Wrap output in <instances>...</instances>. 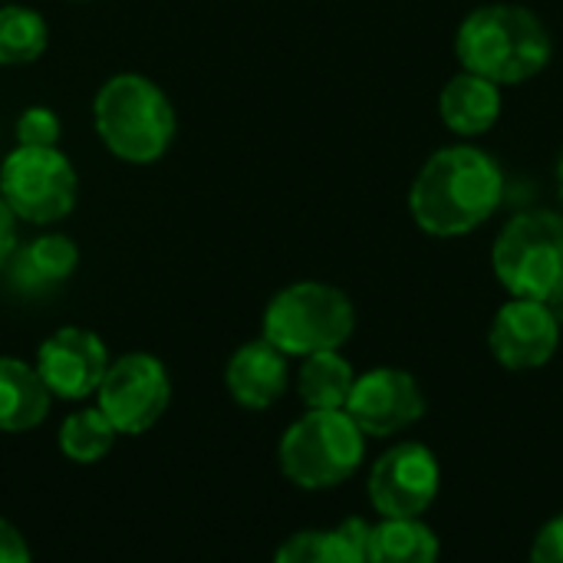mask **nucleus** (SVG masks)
Here are the masks:
<instances>
[{"label":"nucleus","mask_w":563,"mask_h":563,"mask_svg":"<svg viewBox=\"0 0 563 563\" xmlns=\"http://www.w3.org/2000/svg\"><path fill=\"white\" fill-rule=\"evenodd\" d=\"M280 472L303 492H330L350 482L366 462V432L346 409H307L277 445Z\"/></svg>","instance_id":"nucleus-5"},{"label":"nucleus","mask_w":563,"mask_h":563,"mask_svg":"<svg viewBox=\"0 0 563 563\" xmlns=\"http://www.w3.org/2000/svg\"><path fill=\"white\" fill-rule=\"evenodd\" d=\"M0 563H33L23 534L7 518H0Z\"/></svg>","instance_id":"nucleus-25"},{"label":"nucleus","mask_w":563,"mask_h":563,"mask_svg":"<svg viewBox=\"0 0 563 563\" xmlns=\"http://www.w3.org/2000/svg\"><path fill=\"white\" fill-rule=\"evenodd\" d=\"M92 129L106 152L125 165H155L178 135L168 92L145 73H115L92 96Z\"/></svg>","instance_id":"nucleus-3"},{"label":"nucleus","mask_w":563,"mask_h":563,"mask_svg":"<svg viewBox=\"0 0 563 563\" xmlns=\"http://www.w3.org/2000/svg\"><path fill=\"white\" fill-rule=\"evenodd\" d=\"M109 363L112 360L102 336L86 327H59L40 343L33 366L46 383L49 396L76 402L96 396Z\"/></svg>","instance_id":"nucleus-12"},{"label":"nucleus","mask_w":563,"mask_h":563,"mask_svg":"<svg viewBox=\"0 0 563 563\" xmlns=\"http://www.w3.org/2000/svg\"><path fill=\"white\" fill-rule=\"evenodd\" d=\"M336 531H340L353 548H360V551L366 554V544H369V534H373V521H366V518H356V515H353V518H346Z\"/></svg>","instance_id":"nucleus-26"},{"label":"nucleus","mask_w":563,"mask_h":563,"mask_svg":"<svg viewBox=\"0 0 563 563\" xmlns=\"http://www.w3.org/2000/svg\"><path fill=\"white\" fill-rule=\"evenodd\" d=\"M356 376L360 373L343 356V350L313 353L300 360L297 396L307 409H346Z\"/></svg>","instance_id":"nucleus-18"},{"label":"nucleus","mask_w":563,"mask_h":563,"mask_svg":"<svg viewBox=\"0 0 563 563\" xmlns=\"http://www.w3.org/2000/svg\"><path fill=\"white\" fill-rule=\"evenodd\" d=\"M76 267H79L76 241L59 231H46L30 241H20L3 274H7L10 290L23 297H43L63 287L76 274Z\"/></svg>","instance_id":"nucleus-14"},{"label":"nucleus","mask_w":563,"mask_h":563,"mask_svg":"<svg viewBox=\"0 0 563 563\" xmlns=\"http://www.w3.org/2000/svg\"><path fill=\"white\" fill-rule=\"evenodd\" d=\"M63 122L49 106H30L16 115V145H59Z\"/></svg>","instance_id":"nucleus-22"},{"label":"nucleus","mask_w":563,"mask_h":563,"mask_svg":"<svg viewBox=\"0 0 563 563\" xmlns=\"http://www.w3.org/2000/svg\"><path fill=\"white\" fill-rule=\"evenodd\" d=\"M528 563H563V511L544 521V528L534 534Z\"/></svg>","instance_id":"nucleus-23"},{"label":"nucleus","mask_w":563,"mask_h":563,"mask_svg":"<svg viewBox=\"0 0 563 563\" xmlns=\"http://www.w3.org/2000/svg\"><path fill=\"white\" fill-rule=\"evenodd\" d=\"M442 488V465L422 442H399L386 449L366 482L369 505L379 518H422Z\"/></svg>","instance_id":"nucleus-9"},{"label":"nucleus","mask_w":563,"mask_h":563,"mask_svg":"<svg viewBox=\"0 0 563 563\" xmlns=\"http://www.w3.org/2000/svg\"><path fill=\"white\" fill-rule=\"evenodd\" d=\"M168 402L172 379L165 363L152 353H125L112 360L96 389V406L119 435L148 432L165 416Z\"/></svg>","instance_id":"nucleus-8"},{"label":"nucleus","mask_w":563,"mask_h":563,"mask_svg":"<svg viewBox=\"0 0 563 563\" xmlns=\"http://www.w3.org/2000/svg\"><path fill=\"white\" fill-rule=\"evenodd\" d=\"M439 534L422 518H379L373 525L366 563H439Z\"/></svg>","instance_id":"nucleus-17"},{"label":"nucleus","mask_w":563,"mask_h":563,"mask_svg":"<svg viewBox=\"0 0 563 563\" xmlns=\"http://www.w3.org/2000/svg\"><path fill=\"white\" fill-rule=\"evenodd\" d=\"M563 327L544 300L508 297L488 327V350L508 373H531L548 366L561 350Z\"/></svg>","instance_id":"nucleus-11"},{"label":"nucleus","mask_w":563,"mask_h":563,"mask_svg":"<svg viewBox=\"0 0 563 563\" xmlns=\"http://www.w3.org/2000/svg\"><path fill=\"white\" fill-rule=\"evenodd\" d=\"M274 563H366V554L353 548L336 528L333 531H297L290 534Z\"/></svg>","instance_id":"nucleus-21"},{"label":"nucleus","mask_w":563,"mask_h":563,"mask_svg":"<svg viewBox=\"0 0 563 563\" xmlns=\"http://www.w3.org/2000/svg\"><path fill=\"white\" fill-rule=\"evenodd\" d=\"M356 333V307L327 280H297L277 290L261 317V336L284 356L343 350Z\"/></svg>","instance_id":"nucleus-4"},{"label":"nucleus","mask_w":563,"mask_h":563,"mask_svg":"<svg viewBox=\"0 0 563 563\" xmlns=\"http://www.w3.org/2000/svg\"><path fill=\"white\" fill-rule=\"evenodd\" d=\"M0 198L23 224L49 228L76 208V165L59 145H13L0 162Z\"/></svg>","instance_id":"nucleus-7"},{"label":"nucleus","mask_w":563,"mask_h":563,"mask_svg":"<svg viewBox=\"0 0 563 563\" xmlns=\"http://www.w3.org/2000/svg\"><path fill=\"white\" fill-rule=\"evenodd\" d=\"M49 46V23L26 3H0V66L36 63Z\"/></svg>","instance_id":"nucleus-19"},{"label":"nucleus","mask_w":563,"mask_h":563,"mask_svg":"<svg viewBox=\"0 0 563 563\" xmlns=\"http://www.w3.org/2000/svg\"><path fill=\"white\" fill-rule=\"evenodd\" d=\"M290 356H284L274 343L251 340L244 346H238L224 366V386L228 396L247 409V412H264L274 402H280V396L290 386Z\"/></svg>","instance_id":"nucleus-13"},{"label":"nucleus","mask_w":563,"mask_h":563,"mask_svg":"<svg viewBox=\"0 0 563 563\" xmlns=\"http://www.w3.org/2000/svg\"><path fill=\"white\" fill-rule=\"evenodd\" d=\"M492 271L508 297L548 300L563 287V211L531 208L505 221L492 244Z\"/></svg>","instance_id":"nucleus-6"},{"label":"nucleus","mask_w":563,"mask_h":563,"mask_svg":"<svg viewBox=\"0 0 563 563\" xmlns=\"http://www.w3.org/2000/svg\"><path fill=\"white\" fill-rule=\"evenodd\" d=\"M16 247H20V218L0 198V271L10 264V257H13Z\"/></svg>","instance_id":"nucleus-24"},{"label":"nucleus","mask_w":563,"mask_h":563,"mask_svg":"<svg viewBox=\"0 0 563 563\" xmlns=\"http://www.w3.org/2000/svg\"><path fill=\"white\" fill-rule=\"evenodd\" d=\"M554 56V40L544 20L525 3H482L455 33V59L462 69L505 86L538 79Z\"/></svg>","instance_id":"nucleus-2"},{"label":"nucleus","mask_w":563,"mask_h":563,"mask_svg":"<svg viewBox=\"0 0 563 563\" xmlns=\"http://www.w3.org/2000/svg\"><path fill=\"white\" fill-rule=\"evenodd\" d=\"M346 412L366 439H393L426 416V393L412 373L376 366L356 376Z\"/></svg>","instance_id":"nucleus-10"},{"label":"nucleus","mask_w":563,"mask_h":563,"mask_svg":"<svg viewBox=\"0 0 563 563\" xmlns=\"http://www.w3.org/2000/svg\"><path fill=\"white\" fill-rule=\"evenodd\" d=\"M544 303H548V310L554 313V320H558V323L563 327V287L558 290V294H551V297H548Z\"/></svg>","instance_id":"nucleus-27"},{"label":"nucleus","mask_w":563,"mask_h":563,"mask_svg":"<svg viewBox=\"0 0 563 563\" xmlns=\"http://www.w3.org/2000/svg\"><path fill=\"white\" fill-rule=\"evenodd\" d=\"M554 185H558V198H561V208H563V148H561V155H558V168H554Z\"/></svg>","instance_id":"nucleus-28"},{"label":"nucleus","mask_w":563,"mask_h":563,"mask_svg":"<svg viewBox=\"0 0 563 563\" xmlns=\"http://www.w3.org/2000/svg\"><path fill=\"white\" fill-rule=\"evenodd\" d=\"M501 106H505L501 86L468 69H459L455 76H449L439 92V115L445 129L459 135L462 142L488 135L501 119Z\"/></svg>","instance_id":"nucleus-15"},{"label":"nucleus","mask_w":563,"mask_h":563,"mask_svg":"<svg viewBox=\"0 0 563 563\" xmlns=\"http://www.w3.org/2000/svg\"><path fill=\"white\" fill-rule=\"evenodd\" d=\"M501 162L472 142L432 152L409 185V214L429 238H465L478 231L505 201Z\"/></svg>","instance_id":"nucleus-1"},{"label":"nucleus","mask_w":563,"mask_h":563,"mask_svg":"<svg viewBox=\"0 0 563 563\" xmlns=\"http://www.w3.org/2000/svg\"><path fill=\"white\" fill-rule=\"evenodd\" d=\"M0 3H10V0H0Z\"/></svg>","instance_id":"nucleus-29"},{"label":"nucleus","mask_w":563,"mask_h":563,"mask_svg":"<svg viewBox=\"0 0 563 563\" xmlns=\"http://www.w3.org/2000/svg\"><path fill=\"white\" fill-rule=\"evenodd\" d=\"M119 432L115 426L102 416L99 406L92 409H76L63 419L59 426V452L76 462V465H92V462H102L112 445H115Z\"/></svg>","instance_id":"nucleus-20"},{"label":"nucleus","mask_w":563,"mask_h":563,"mask_svg":"<svg viewBox=\"0 0 563 563\" xmlns=\"http://www.w3.org/2000/svg\"><path fill=\"white\" fill-rule=\"evenodd\" d=\"M49 412V389L36 366L0 356V432H30Z\"/></svg>","instance_id":"nucleus-16"}]
</instances>
